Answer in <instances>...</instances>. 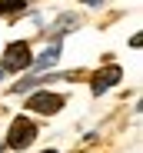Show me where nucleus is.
<instances>
[{"instance_id": "1", "label": "nucleus", "mask_w": 143, "mask_h": 153, "mask_svg": "<svg viewBox=\"0 0 143 153\" xmlns=\"http://www.w3.org/2000/svg\"><path fill=\"white\" fill-rule=\"evenodd\" d=\"M33 140H37V126H33V120H30V117H17V120L10 123L7 146H10V150H27Z\"/></svg>"}, {"instance_id": "2", "label": "nucleus", "mask_w": 143, "mask_h": 153, "mask_svg": "<svg viewBox=\"0 0 143 153\" xmlns=\"http://www.w3.org/2000/svg\"><path fill=\"white\" fill-rule=\"evenodd\" d=\"M30 63H33V53H30V47L23 40H17V43H10L4 50V70L20 73V70H30Z\"/></svg>"}, {"instance_id": "3", "label": "nucleus", "mask_w": 143, "mask_h": 153, "mask_svg": "<svg viewBox=\"0 0 143 153\" xmlns=\"http://www.w3.org/2000/svg\"><path fill=\"white\" fill-rule=\"evenodd\" d=\"M27 110L43 113V117H53V113L63 110V97H60V93H47V90H40V93H33V97L27 100Z\"/></svg>"}, {"instance_id": "4", "label": "nucleus", "mask_w": 143, "mask_h": 153, "mask_svg": "<svg viewBox=\"0 0 143 153\" xmlns=\"http://www.w3.org/2000/svg\"><path fill=\"white\" fill-rule=\"evenodd\" d=\"M120 76H123V70H120V67H107L103 73L93 76V93H97V97H100V93H107L116 80H120Z\"/></svg>"}, {"instance_id": "5", "label": "nucleus", "mask_w": 143, "mask_h": 153, "mask_svg": "<svg viewBox=\"0 0 143 153\" xmlns=\"http://www.w3.org/2000/svg\"><path fill=\"white\" fill-rule=\"evenodd\" d=\"M57 60H60V37H57V40H53V43L47 47V50H43V53H40L33 63H30V70H47V67H53Z\"/></svg>"}, {"instance_id": "6", "label": "nucleus", "mask_w": 143, "mask_h": 153, "mask_svg": "<svg viewBox=\"0 0 143 153\" xmlns=\"http://www.w3.org/2000/svg\"><path fill=\"white\" fill-rule=\"evenodd\" d=\"M23 7H27V0H0V17H7V13H20Z\"/></svg>"}, {"instance_id": "7", "label": "nucleus", "mask_w": 143, "mask_h": 153, "mask_svg": "<svg viewBox=\"0 0 143 153\" xmlns=\"http://www.w3.org/2000/svg\"><path fill=\"white\" fill-rule=\"evenodd\" d=\"M87 4H90V7H100V4H103V0H87Z\"/></svg>"}, {"instance_id": "8", "label": "nucleus", "mask_w": 143, "mask_h": 153, "mask_svg": "<svg viewBox=\"0 0 143 153\" xmlns=\"http://www.w3.org/2000/svg\"><path fill=\"white\" fill-rule=\"evenodd\" d=\"M4 73H7V70H4V67H0V80H4Z\"/></svg>"}, {"instance_id": "9", "label": "nucleus", "mask_w": 143, "mask_h": 153, "mask_svg": "<svg viewBox=\"0 0 143 153\" xmlns=\"http://www.w3.org/2000/svg\"><path fill=\"white\" fill-rule=\"evenodd\" d=\"M47 153H53V150H47Z\"/></svg>"}]
</instances>
